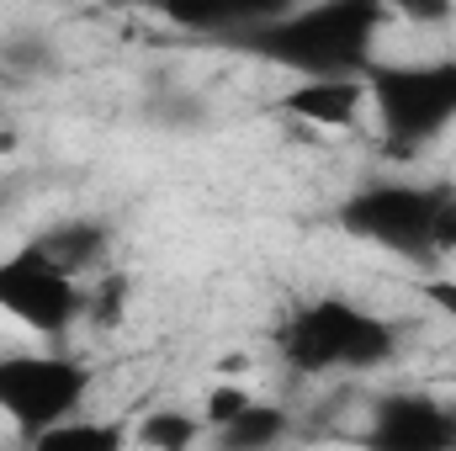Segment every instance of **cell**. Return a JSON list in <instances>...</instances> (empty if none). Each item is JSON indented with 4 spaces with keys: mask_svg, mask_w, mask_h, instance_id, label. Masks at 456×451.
<instances>
[{
    "mask_svg": "<svg viewBox=\"0 0 456 451\" xmlns=\"http://www.w3.org/2000/svg\"><path fill=\"white\" fill-rule=\"evenodd\" d=\"M393 21L387 5L371 0H324L297 11H271L244 27V48L292 70L297 80L366 75L377 64V37Z\"/></svg>",
    "mask_w": 456,
    "mask_h": 451,
    "instance_id": "obj_1",
    "label": "cell"
},
{
    "mask_svg": "<svg viewBox=\"0 0 456 451\" xmlns=\"http://www.w3.org/2000/svg\"><path fill=\"white\" fill-rule=\"evenodd\" d=\"M276 350L297 377H371L398 356V330L350 298H314L281 319Z\"/></svg>",
    "mask_w": 456,
    "mask_h": 451,
    "instance_id": "obj_2",
    "label": "cell"
},
{
    "mask_svg": "<svg viewBox=\"0 0 456 451\" xmlns=\"http://www.w3.org/2000/svg\"><path fill=\"white\" fill-rule=\"evenodd\" d=\"M361 80H366V96H371V112H377L387 149H398V154L425 149L456 122V53L403 59V64L377 59Z\"/></svg>",
    "mask_w": 456,
    "mask_h": 451,
    "instance_id": "obj_3",
    "label": "cell"
},
{
    "mask_svg": "<svg viewBox=\"0 0 456 451\" xmlns=\"http://www.w3.org/2000/svg\"><path fill=\"white\" fill-rule=\"evenodd\" d=\"M96 372L69 350H0V420L32 441L64 420H80Z\"/></svg>",
    "mask_w": 456,
    "mask_h": 451,
    "instance_id": "obj_4",
    "label": "cell"
},
{
    "mask_svg": "<svg viewBox=\"0 0 456 451\" xmlns=\"http://www.w3.org/2000/svg\"><path fill=\"white\" fill-rule=\"evenodd\" d=\"M452 186L425 181H371L340 202V228L361 244L393 250L403 260H436V218Z\"/></svg>",
    "mask_w": 456,
    "mask_h": 451,
    "instance_id": "obj_5",
    "label": "cell"
},
{
    "mask_svg": "<svg viewBox=\"0 0 456 451\" xmlns=\"http://www.w3.org/2000/svg\"><path fill=\"white\" fill-rule=\"evenodd\" d=\"M0 319L37 340H64L86 319V282L64 276L37 244L0 255Z\"/></svg>",
    "mask_w": 456,
    "mask_h": 451,
    "instance_id": "obj_6",
    "label": "cell"
},
{
    "mask_svg": "<svg viewBox=\"0 0 456 451\" xmlns=\"http://www.w3.org/2000/svg\"><path fill=\"white\" fill-rule=\"evenodd\" d=\"M361 451H456V404L419 388L382 393L361 430Z\"/></svg>",
    "mask_w": 456,
    "mask_h": 451,
    "instance_id": "obj_7",
    "label": "cell"
},
{
    "mask_svg": "<svg viewBox=\"0 0 456 451\" xmlns=\"http://www.w3.org/2000/svg\"><path fill=\"white\" fill-rule=\"evenodd\" d=\"M271 107L281 117H292V122H303V127L345 133V127L361 122V112L371 107V96H366L361 75H335V80H292Z\"/></svg>",
    "mask_w": 456,
    "mask_h": 451,
    "instance_id": "obj_8",
    "label": "cell"
},
{
    "mask_svg": "<svg viewBox=\"0 0 456 451\" xmlns=\"http://www.w3.org/2000/svg\"><path fill=\"white\" fill-rule=\"evenodd\" d=\"M64 276H75V282H96L102 271H112L107 266V255H112V228L96 224V218H64V224H53L48 234H37L32 239Z\"/></svg>",
    "mask_w": 456,
    "mask_h": 451,
    "instance_id": "obj_9",
    "label": "cell"
},
{
    "mask_svg": "<svg viewBox=\"0 0 456 451\" xmlns=\"http://www.w3.org/2000/svg\"><path fill=\"white\" fill-rule=\"evenodd\" d=\"M287 436H292V414H287L281 404H260V398H255L233 425L213 430L218 451H276Z\"/></svg>",
    "mask_w": 456,
    "mask_h": 451,
    "instance_id": "obj_10",
    "label": "cell"
},
{
    "mask_svg": "<svg viewBox=\"0 0 456 451\" xmlns=\"http://www.w3.org/2000/svg\"><path fill=\"white\" fill-rule=\"evenodd\" d=\"M133 441V430L122 425V420H64V425H53V430H43V436H32L27 451H127Z\"/></svg>",
    "mask_w": 456,
    "mask_h": 451,
    "instance_id": "obj_11",
    "label": "cell"
},
{
    "mask_svg": "<svg viewBox=\"0 0 456 451\" xmlns=\"http://www.w3.org/2000/svg\"><path fill=\"white\" fill-rule=\"evenodd\" d=\"M202 436H208L202 414H197V409H175V404L149 409V414L133 425V441L143 451H197Z\"/></svg>",
    "mask_w": 456,
    "mask_h": 451,
    "instance_id": "obj_12",
    "label": "cell"
},
{
    "mask_svg": "<svg viewBox=\"0 0 456 451\" xmlns=\"http://www.w3.org/2000/svg\"><path fill=\"white\" fill-rule=\"evenodd\" d=\"M127 292H133V282L122 271H102L96 282H86V319L96 330H117L127 319Z\"/></svg>",
    "mask_w": 456,
    "mask_h": 451,
    "instance_id": "obj_13",
    "label": "cell"
},
{
    "mask_svg": "<svg viewBox=\"0 0 456 451\" xmlns=\"http://www.w3.org/2000/svg\"><path fill=\"white\" fill-rule=\"evenodd\" d=\"M249 404H255V393H249L244 382H213L197 414H202V425H208V436H213V430L233 425V420H239V414H244Z\"/></svg>",
    "mask_w": 456,
    "mask_h": 451,
    "instance_id": "obj_14",
    "label": "cell"
},
{
    "mask_svg": "<svg viewBox=\"0 0 456 451\" xmlns=\"http://www.w3.org/2000/svg\"><path fill=\"white\" fill-rule=\"evenodd\" d=\"M419 292H425V303H430V308L456 330V276H425Z\"/></svg>",
    "mask_w": 456,
    "mask_h": 451,
    "instance_id": "obj_15",
    "label": "cell"
},
{
    "mask_svg": "<svg viewBox=\"0 0 456 451\" xmlns=\"http://www.w3.org/2000/svg\"><path fill=\"white\" fill-rule=\"evenodd\" d=\"M441 255H456V192H446L441 218H436V260Z\"/></svg>",
    "mask_w": 456,
    "mask_h": 451,
    "instance_id": "obj_16",
    "label": "cell"
}]
</instances>
